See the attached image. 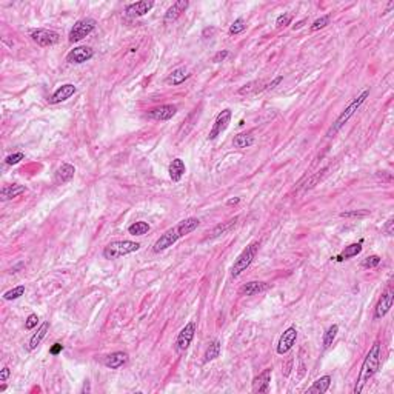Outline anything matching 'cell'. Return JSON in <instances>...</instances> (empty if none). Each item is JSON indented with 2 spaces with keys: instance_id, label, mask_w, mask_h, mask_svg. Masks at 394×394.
I'll return each mask as SVG.
<instances>
[{
  "instance_id": "obj_45",
  "label": "cell",
  "mask_w": 394,
  "mask_h": 394,
  "mask_svg": "<svg viewBox=\"0 0 394 394\" xmlns=\"http://www.w3.org/2000/svg\"><path fill=\"white\" fill-rule=\"evenodd\" d=\"M10 374H11V371H10V368H8V366L2 368V371H0V382H6V379L10 378Z\"/></svg>"
},
{
  "instance_id": "obj_27",
  "label": "cell",
  "mask_w": 394,
  "mask_h": 394,
  "mask_svg": "<svg viewBox=\"0 0 394 394\" xmlns=\"http://www.w3.org/2000/svg\"><path fill=\"white\" fill-rule=\"evenodd\" d=\"M237 221H239V217H234V219H231V221H228V222L217 225L216 228L211 231V234H209V237L214 239V237H219V236H223V234H226V233H228V231L233 228V226H234L236 223H237Z\"/></svg>"
},
{
  "instance_id": "obj_17",
  "label": "cell",
  "mask_w": 394,
  "mask_h": 394,
  "mask_svg": "<svg viewBox=\"0 0 394 394\" xmlns=\"http://www.w3.org/2000/svg\"><path fill=\"white\" fill-rule=\"evenodd\" d=\"M271 376H273V371L267 368L264 373H260L257 378H254V380H252V393H268Z\"/></svg>"
},
{
  "instance_id": "obj_2",
  "label": "cell",
  "mask_w": 394,
  "mask_h": 394,
  "mask_svg": "<svg viewBox=\"0 0 394 394\" xmlns=\"http://www.w3.org/2000/svg\"><path fill=\"white\" fill-rule=\"evenodd\" d=\"M379 366H380V344L376 342L370 348V351H368V354H366L365 361L361 366V371H359L356 387H354V394L362 393L366 382H370V379L378 373Z\"/></svg>"
},
{
  "instance_id": "obj_8",
  "label": "cell",
  "mask_w": 394,
  "mask_h": 394,
  "mask_svg": "<svg viewBox=\"0 0 394 394\" xmlns=\"http://www.w3.org/2000/svg\"><path fill=\"white\" fill-rule=\"evenodd\" d=\"M31 39L34 43H37L39 47H52V45H56V43H59L60 40V36L56 32V31H51V30H34L31 32Z\"/></svg>"
},
{
  "instance_id": "obj_22",
  "label": "cell",
  "mask_w": 394,
  "mask_h": 394,
  "mask_svg": "<svg viewBox=\"0 0 394 394\" xmlns=\"http://www.w3.org/2000/svg\"><path fill=\"white\" fill-rule=\"evenodd\" d=\"M362 243H363V240H359V242H356V243L348 245V247H347L342 252H340L339 256L332 257V259H334L336 262H342V260L351 259V257H354V256H357V254H361V252H362Z\"/></svg>"
},
{
  "instance_id": "obj_13",
  "label": "cell",
  "mask_w": 394,
  "mask_h": 394,
  "mask_svg": "<svg viewBox=\"0 0 394 394\" xmlns=\"http://www.w3.org/2000/svg\"><path fill=\"white\" fill-rule=\"evenodd\" d=\"M177 112V107L176 105H160V107L157 108H153L150 112H148V116L154 120H160V122H165V120H170L176 116Z\"/></svg>"
},
{
  "instance_id": "obj_11",
  "label": "cell",
  "mask_w": 394,
  "mask_h": 394,
  "mask_svg": "<svg viewBox=\"0 0 394 394\" xmlns=\"http://www.w3.org/2000/svg\"><path fill=\"white\" fill-rule=\"evenodd\" d=\"M93 56H94V51L90 47H77V48H74V49H71L68 52L66 62L80 65V63L88 62L90 59H93Z\"/></svg>"
},
{
  "instance_id": "obj_34",
  "label": "cell",
  "mask_w": 394,
  "mask_h": 394,
  "mask_svg": "<svg viewBox=\"0 0 394 394\" xmlns=\"http://www.w3.org/2000/svg\"><path fill=\"white\" fill-rule=\"evenodd\" d=\"M291 20H293V16L290 13H284V14H280L277 17L276 26H277V28H285V26H288L291 23Z\"/></svg>"
},
{
  "instance_id": "obj_15",
  "label": "cell",
  "mask_w": 394,
  "mask_h": 394,
  "mask_svg": "<svg viewBox=\"0 0 394 394\" xmlns=\"http://www.w3.org/2000/svg\"><path fill=\"white\" fill-rule=\"evenodd\" d=\"M76 91H77V88L73 83H65L62 86H59V88L54 91V94L51 95L49 103L56 105V103H60V102H65V100H68L69 97H71V95H74Z\"/></svg>"
},
{
  "instance_id": "obj_39",
  "label": "cell",
  "mask_w": 394,
  "mask_h": 394,
  "mask_svg": "<svg viewBox=\"0 0 394 394\" xmlns=\"http://www.w3.org/2000/svg\"><path fill=\"white\" fill-rule=\"evenodd\" d=\"M37 322H39L37 314H30L28 319L25 320V328H26V330H32L34 327L37 325Z\"/></svg>"
},
{
  "instance_id": "obj_35",
  "label": "cell",
  "mask_w": 394,
  "mask_h": 394,
  "mask_svg": "<svg viewBox=\"0 0 394 394\" xmlns=\"http://www.w3.org/2000/svg\"><path fill=\"white\" fill-rule=\"evenodd\" d=\"M330 23V16L325 14V16H322L320 19L317 20H314L313 25H311V31H317V30H322V28H325V26Z\"/></svg>"
},
{
  "instance_id": "obj_1",
  "label": "cell",
  "mask_w": 394,
  "mask_h": 394,
  "mask_svg": "<svg viewBox=\"0 0 394 394\" xmlns=\"http://www.w3.org/2000/svg\"><path fill=\"white\" fill-rule=\"evenodd\" d=\"M200 225V221L197 217H188V219H183L180 221L176 226H173V228L166 230L159 239H157L153 245V251L154 252H160V251H165L166 248L173 247L174 243H176L179 239L185 237L189 233H192L194 230H197V226Z\"/></svg>"
},
{
  "instance_id": "obj_23",
  "label": "cell",
  "mask_w": 394,
  "mask_h": 394,
  "mask_svg": "<svg viewBox=\"0 0 394 394\" xmlns=\"http://www.w3.org/2000/svg\"><path fill=\"white\" fill-rule=\"evenodd\" d=\"M26 191V188L23 185H19V183H13V185H6L2 188L0 191V199L2 200H10V199H14L17 196L23 194Z\"/></svg>"
},
{
  "instance_id": "obj_21",
  "label": "cell",
  "mask_w": 394,
  "mask_h": 394,
  "mask_svg": "<svg viewBox=\"0 0 394 394\" xmlns=\"http://www.w3.org/2000/svg\"><path fill=\"white\" fill-rule=\"evenodd\" d=\"M168 173H170V177L173 182H180V179L183 177V174L187 173V166H185V162L182 159H174L171 163H170V168H168Z\"/></svg>"
},
{
  "instance_id": "obj_14",
  "label": "cell",
  "mask_w": 394,
  "mask_h": 394,
  "mask_svg": "<svg viewBox=\"0 0 394 394\" xmlns=\"http://www.w3.org/2000/svg\"><path fill=\"white\" fill-rule=\"evenodd\" d=\"M154 8V2L151 0H142V2H136V3H129L125 8V13L129 17H142L148 14Z\"/></svg>"
},
{
  "instance_id": "obj_26",
  "label": "cell",
  "mask_w": 394,
  "mask_h": 394,
  "mask_svg": "<svg viewBox=\"0 0 394 394\" xmlns=\"http://www.w3.org/2000/svg\"><path fill=\"white\" fill-rule=\"evenodd\" d=\"M189 77L188 71L185 68H177V69H174V71L166 77V83H170L173 86H176V85H180L187 80V79Z\"/></svg>"
},
{
  "instance_id": "obj_5",
  "label": "cell",
  "mask_w": 394,
  "mask_h": 394,
  "mask_svg": "<svg viewBox=\"0 0 394 394\" xmlns=\"http://www.w3.org/2000/svg\"><path fill=\"white\" fill-rule=\"evenodd\" d=\"M257 250H259V242H252L237 256V259L234 260V265L231 268V274L234 277L240 276L243 271L251 265V262L254 260V257L257 254Z\"/></svg>"
},
{
  "instance_id": "obj_28",
  "label": "cell",
  "mask_w": 394,
  "mask_h": 394,
  "mask_svg": "<svg viewBox=\"0 0 394 394\" xmlns=\"http://www.w3.org/2000/svg\"><path fill=\"white\" fill-rule=\"evenodd\" d=\"M252 143H254V136H252L251 133L248 134H237L234 137L233 140V145L236 148H240V150H243V148H250Z\"/></svg>"
},
{
  "instance_id": "obj_31",
  "label": "cell",
  "mask_w": 394,
  "mask_h": 394,
  "mask_svg": "<svg viewBox=\"0 0 394 394\" xmlns=\"http://www.w3.org/2000/svg\"><path fill=\"white\" fill-rule=\"evenodd\" d=\"M337 332H339V327H337V325H331V327L327 330V332L323 334V348L327 349V348L331 347L332 340H334L336 336H337Z\"/></svg>"
},
{
  "instance_id": "obj_7",
  "label": "cell",
  "mask_w": 394,
  "mask_h": 394,
  "mask_svg": "<svg viewBox=\"0 0 394 394\" xmlns=\"http://www.w3.org/2000/svg\"><path fill=\"white\" fill-rule=\"evenodd\" d=\"M393 302H394V291H393V286L388 285L387 290L382 293L380 299H379L378 305H376V308H374V319L378 320V319H382V317L387 316L388 311L391 310V306H393Z\"/></svg>"
},
{
  "instance_id": "obj_19",
  "label": "cell",
  "mask_w": 394,
  "mask_h": 394,
  "mask_svg": "<svg viewBox=\"0 0 394 394\" xmlns=\"http://www.w3.org/2000/svg\"><path fill=\"white\" fill-rule=\"evenodd\" d=\"M189 6L188 0H177L171 8H168V11L165 13V22H173L180 17L182 13L187 11V8Z\"/></svg>"
},
{
  "instance_id": "obj_41",
  "label": "cell",
  "mask_w": 394,
  "mask_h": 394,
  "mask_svg": "<svg viewBox=\"0 0 394 394\" xmlns=\"http://www.w3.org/2000/svg\"><path fill=\"white\" fill-rule=\"evenodd\" d=\"M393 226H394V219L390 217L388 221H387V223H385V226H383V231L387 233L388 236H393L394 234V228H393Z\"/></svg>"
},
{
  "instance_id": "obj_49",
  "label": "cell",
  "mask_w": 394,
  "mask_h": 394,
  "mask_svg": "<svg viewBox=\"0 0 394 394\" xmlns=\"http://www.w3.org/2000/svg\"><path fill=\"white\" fill-rule=\"evenodd\" d=\"M303 23H305V20H302V22H299L297 25H294V30H296V28H300V26H302Z\"/></svg>"
},
{
  "instance_id": "obj_16",
  "label": "cell",
  "mask_w": 394,
  "mask_h": 394,
  "mask_svg": "<svg viewBox=\"0 0 394 394\" xmlns=\"http://www.w3.org/2000/svg\"><path fill=\"white\" fill-rule=\"evenodd\" d=\"M128 359H129L128 353L116 351V353H111V354H108L107 357H105L103 363H105V366H108V368H111V370H117V368H120V366H124V365L128 363Z\"/></svg>"
},
{
  "instance_id": "obj_38",
  "label": "cell",
  "mask_w": 394,
  "mask_h": 394,
  "mask_svg": "<svg viewBox=\"0 0 394 394\" xmlns=\"http://www.w3.org/2000/svg\"><path fill=\"white\" fill-rule=\"evenodd\" d=\"M23 159H25V154L22 151H19V153H14V154L8 156L6 159H5V163L6 165H17L20 160H23Z\"/></svg>"
},
{
  "instance_id": "obj_12",
  "label": "cell",
  "mask_w": 394,
  "mask_h": 394,
  "mask_svg": "<svg viewBox=\"0 0 394 394\" xmlns=\"http://www.w3.org/2000/svg\"><path fill=\"white\" fill-rule=\"evenodd\" d=\"M296 340H297V330L294 327H290L288 330H285L284 334L280 336V339H279L277 353L279 354H286L293 348V345L296 344Z\"/></svg>"
},
{
  "instance_id": "obj_29",
  "label": "cell",
  "mask_w": 394,
  "mask_h": 394,
  "mask_svg": "<svg viewBox=\"0 0 394 394\" xmlns=\"http://www.w3.org/2000/svg\"><path fill=\"white\" fill-rule=\"evenodd\" d=\"M219 356H221V342H219V340L216 339V340H213L211 344L208 345V348H206V351H205V359L204 361L205 362H211V361H214V359H217Z\"/></svg>"
},
{
  "instance_id": "obj_36",
  "label": "cell",
  "mask_w": 394,
  "mask_h": 394,
  "mask_svg": "<svg viewBox=\"0 0 394 394\" xmlns=\"http://www.w3.org/2000/svg\"><path fill=\"white\" fill-rule=\"evenodd\" d=\"M380 264V257L379 256H368L366 259H363V262H362V267L363 268H376Z\"/></svg>"
},
{
  "instance_id": "obj_44",
  "label": "cell",
  "mask_w": 394,
  "mask_h": 394,
  "mask_svg": "<svg viewBox=\"0 0 394 394\" xmlns=\"http://www.w3.org/2000/svg\"><path fill=\"white\" fill-rule=\"evenodd\" d=\"M365 214H368V211H347V213H340V216L342 217H351V216H365Z\"/></svg>"
},
{
  "instance_id": "obj_48",
  "label": "cell",
  "mask_w": 394,
  "mask_h": 394,
  "mask_svg": "<svg viewBox=\"0 0 394 394\" xmlns=\"http://www.w3.org/2000/svg\"><path fill=\"white\" fill-rule=\"evenodd\" d=\"M86 391H90V385H88V382H85V387L82 388V393H86Z\"/></svg>"
},
{
  "instance_id": "obj_6",
  "label": "cell",
  "mask_w": 394,
  "mask_h": 394,
  "mask_svg": "<svg viewBox=\"0 0 394 394\" xmlns=\"http://www.w3.org/2000/svg\"><path fill=\"white\" fill-rule=\"evenodd\" d=\"M95 25L97 23H95V20L91 19V17H85V19L77 20L68 34V40L71 43L83 40L86 36H90V34L95 30Z\"/></svg>"
},
{
  "instance_id": "obj_46",
  "label": "cell",
  "mask_w": 394,
  "mask_h": 394,
  "mask_svg": "<svg viewBox=\"0 0 394 394\" xmlns=\"http://www.w3.org/2000/svg\"><path fill=\"white\" fill-rule=\"evenodd\" d=\"M214 32H216V30H214V28H205V30H204V37H206L208 34H209V36H211V34H214Z\"/></svg>"
},
{
  "instance_id": "obj_40",
  "label": "cell",
  "mask_w": 394,
  "mask_h": 394,
  "mask_svg": "<svg viewBox=\"0 0 394 394\" xmlns=\"http://www.w3.org/2000/svg\"><path fill=\"white\" fill-rule=\"evenodd\" d=\"M228 56H230V52L226 51V49H223V51H219L217 54H216V56L213 57V62H214V63L223 62V60H225L226 57H228Z\"/></svg>"
},
{
  "instance_id": "obj_37",
  "label": "cell",
  "mask_w": 394,
  "mask_h": 394,
  "mask_svg": "<svg viewBox=\"0 0 394 394\" xmlns=\"http://www.w3.org/2000/svg\"><path fill=\"white\" fill-rule=\"evenodd\" d=\"M257 85H260V83H259V82H250V83H247V85H243L242 88L239 90V94H240V95H245V94L254 93V91L259 90V86H257Z\"/></svg>"
},
{
  "instance_id": "obj_18",
  "label": "cell",
  "mask_w": 394,
  "mask_h": 394,
  "mask_svg": "<svg viewBox=\"0 0 394 394\" xmlns=\"http://www.w3.org/2000/svg\"><path fill=\"white\" fill-rule=\"evenodd\" d=\"M76 174V168L71 163H63L62 166H59L54 173V183L57 185H63V183L69 182Z\"/></svg>"
},
{
  "instance_id": "obj_10",
  "label": "cell",
  "mask_w": 394,
  "mask_h": 394,
  "mask_svg": "<svg viewBox=\"0 0 394 394\" xmlns=\"http://www.w3.org/2000/svg\"><path fill=\"white\" fill-rule=\"evenodd\" d=\"M231 116H233L231 110H223L222 112H219V116L216 117V122L213 125V129L209 131V136H208L209 140H214L217 136H221L223 131L228 128L231 122Z\"/></svg>"
},
{
  "instance_id": "obj_43",
  "label": "cell",
  "mask_w": 394,
  "mask_h": 394,
  "mask_svg": "<svg viewBox=\"0 0 394 394\" xmlns=\"http://www.w3.org/2000/svg\"><path fill=\"white\" fill-rule=\"evenodd\" d=\"M282 80H284V76H279V77H276L273 82L268 83V85L265 86V90H273V88H276V86H277L280 82H282Z\"/></svg>"
},
{
  "instance_id": "obj_47",
  "label": "cell",
  "mask_w": 394,
  "mask_h": 394,
  "mask_svg": "<svg viewBox=\"0 0 394 394\" xmlns=\"http://www.w3.org/2000/svg\"><path fill=\"white\" fill-rule=\"evenodd\" d=\"M240 202V199L239 197H236V199H230L228 200V205H237Z\"/></svg>"
},
{
  "instance_id": "obj_24",
  "label": "cell",
  "mask_w": 394,
  "mask_h": 394,
  "mask_svg": "<svg viewBox=\"0 0 394 394\" xmlns=\"http://www.w3.org/2000/svg\"><path fill=\"white\" fill-rule=\"evenodd\" d=\"M49 330V322H43L40 328L37 330V332H34L32 337L30 339V344H28V349H36L40 344H42V340L47 337V332Z\"/></svg>"
},
{
  "instance_id": "obj_50",
  "label": "cell",
  "mask_w": 394,
  "mask_h": 394,
  "mask_svg": "<svg viewBox=\"0 0 394 394\" xmlns=\"http://www.w3.org/2000/svg\"><path fill=\"white\" fill-rule=\"evenodd\" d=\"M5 390H6V385H2V387H0V393L5 391Z\"/></svg>"
},
{
  "instance_id": "obj_20",
  "label": "cell",
  "mask_w": 394,
  "mask_h": 394,
  "mask_svg": "<svg viewBox=\"0 0 394 394\" xmlns=\"http://www.w3.org/2000/svg\"><path fill=\"white\" fill-rule=\"evenodd\" d=\"M269 288L268 284L265 282H248L240 286L239 293L242 296H256V294H260V293H265Z\"/></svg>"
},
{
  "instance_id": "obj_42",
  "label": "cell",
  "mask_w": 394,
  "mask_h": 394,
  "mask_svg": "<svg viewBox=\"0 0 394 394\" xmlns=\"http://www.w3.org/2000/svg\"><path fill=\"white\" fill-rule=\"evenodd\" d=\"M62 349H63V345L62 344H54L51 347V349H49V354H52V356H57V354H60L62 353Z\"/></svg>"
},
{
  "instance_id": "obj_32",
  "label": "cell",
  "mask_w": 394,
  "mask_h": 394,
  "mask_svg": "<svg viewBox=\"0 0 394 394\" xmlns=\"http://www.w3.org/2000/svg\"><path fill=\"white\" fill-rule=\"evenodd\" d=\"M23 294H25V286L19 285V286L13 288V290L3 293V299L5 300H16V299H19V297L23 296Z\"/></svg>"
},
{
  "instance_id": "obj_33",
  "label": "cell",
  "mask_w": 394,
  "mask_h": 394,
  "mask_svg": "<svg viewBox=\"0 0 394 394\" xmlns=\"http://www.w3.org/2000/svg\"><path fill=\"white\" fill-rule=\"evenodd\" d=\"M245 28H247V22H245L242 17H239L237 20H234L233 23H231V26H230V30H228V32L231 34V36H236V34H240V32H243L245 31Z\"/></svg>"
},
{
  "instance_id": "obj_9",
  "label": "cell",
  "mask_w": 394,
  "mask_h": 394,
  "mask_svg": "<svg viewBox=\"0 0 394 394\" xmlns=\"http://www.w3.org/2000/svg\"><path fill=\"white\" fill-rule=\"evenodd\" d=\"M196 331H197V323L194 320L188 322L187 325L180 330L179 336H177V342H176L179 351H185V349H188V347L192 342V339H194Z\"/></svg>"
},
{
  "instance_id": "obj_3",
  "label": "cell",
  "mask_w": 394,
  "mask_h": 394,
  "mask_svg": "<svg viewBox=\"0 0 394 394\" xmlns=\"http://www.w3.org/2000/svg\"><path fill=\"white\" fill-rule=\"evenodd\" d=\"M368 97H370V90H365L361 95H357V97L345 108V111L342 112V114H340V116L336 119V122L332 124V126L328 129V136H330V137L334 136V134L337 133V131H339L340 128H342V126L347 124V122L356 114V111H357L359 108H361V105H362L366 99H368Z\"/></svg>"
},
{
  "instance_id": "obj_4",
  "label": "cell",
  "mask_w": 394,
  "mask_h": 394,
  "mask_svg": "<svg viewBox=\"0 0 394 394\" xmlns=\"http://www.w3.org/2000/svg\"><path fill=\"white\" fill-rule=\"evenodd\" d=\"M140 248L139 242H133V240H114L108 243L103 250V257L108 260H114L117 257L126 256L134 252Z\"/></svg>"
},
{
  "instance_id": "obj_30",
  "label": "cell",
  "mask_w": 394,
  "mask_h": 394,
  "mask_svg": "<svg viewBox=\"0 0 394 394\" xmlns=\"http://www.w3.org/2000/svg\"><path fill=\"white\" fill-rule=\"evenodd\" d=\"M151 230V226L148 225L146 222H134L133 225H129L128 226V233L131 234V236H143V234H146L148 231Z\"/></svg>"
},
{
  "instance_id": "obj_25",
  "label": "cell",
  "mask_w": 394,
  "mask_h": 394,
  "mask_svg": "<svg viewBox=\"0 0 394 394\" xmlns=\"http://www.w3.org/2000/svg\"><path fill=\"white\" fill-rule=\"evenodd\" d=\"M330 385H331V376H322V378L314 382V383L311 385V387H310L308 390H306L305 393H306V394H313V393H316V394H323V393H327V391H328Z\"/></svg>"
}]
</instances>
